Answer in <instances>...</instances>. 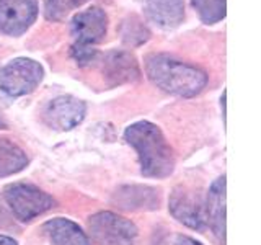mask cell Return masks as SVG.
<instances>
[{
  "mask_svg": "<svg viewBox=\"0 0 261 245\" xmlns=\"http://www.w3.org/2000/svg\"><path fill=\"white\" fill-rule=\"evenodd\" d=\"M144 67L147 77L155 87L175 96L193 98L207 85V74L202 69L170 54L152 53L145 56Z\"/></svg>",
  "mask_w": 261,
  "mask_h": 245,
  "instance_id": "obj_1",
  "label": "cell"
},
{
  "mask_svg": "<svg viewBox=\"0 0 261 245\" xmlns=\"http://www.w3.org/2000/svg\"><path fill=\"white\" fill-rule=\"evenodd\" d=\"M124 139L136 151L144 177L167 178L173 174L175 154L157 125L150 121L133 122L126 128Z\"/></svg>",
  "mask_w": 261,
  "mask_h": 245,
  "instance_id": "obj_2",
  "label": "cell"
},
{
  "mask_svg": "<svg viewBox=\"0 0 261 245\" xmlns=\"http://www.w3.org/2000/svg\"><path fill=\"white\" fill-rule=\"evenodd\" d=\"M4 200L12 214L21 223H31L56 208V200L46 191L30 183H12L5 186Z\"/></svg>",
  "mask_w": 261,
  "mask_h": 245,
  "instance_id": "obj_3",
  "label": "cell"
},
{
  "mask_svg": "<svg viewBox=\"0 0 261 245\" xmlns=\"http://www.w3.org/2000/svg\"><path fill=\"white\" fill-rule=\"evenodd\" d=\"M44 79V69L30 57H16L0 67V93L18 98L33 93Z\"/></svg>",
  "mask_w": 261,
  "mask_h": 245,
  "instance_id": "obj_4",
  "label": "cell"
},
{
  "mask_svg": "<svg viewBox=\"0 0 261 245\" xmlns=\"http://www.w3.org/2000/svg\"><path fill=\"white\" fill-rule=\"evenodd\" d=\"M88 234L96 245H137L139 231L133 220L101 211L88 217Z\"/></svg>",
  "mask_w": 261,
  "mask_h": 245,
  "instance_id": "obj_5",
  "label": "cell"
},
{
  "mask_svg": "<svg viewBox=\"0 0 261 245\" xmlns=\"http://www.w3.org/2000/svg\"><path fill=\"white\" fill-rule=\"evenodd\" d=\"M108 33V15L100 7H90L79 12L70 20V36L73 51H88L100 44Z\"/></svg>",
  "mask_w": 261,
  "mask_h": 245,
  "instance_id": "obj_6",
  "label": "cell"
},
{
  "mask_svg": "<svg viewBox=\"0 0 261 245\" xmlns=\"http://www.w3.org/2000/svg\"><path fill=\"white\" fill-rule=\"evenodd\" d=\"M87 105L73 95H61L49 102L41 113L44 125L54 131H70L85 119Z\"/></svg>",
  "mask_w": 261,
  "mask_h": 245,
  "instance_id": "obj_7",
  "label": "cell"
},
{
  "mask_svg": "<svg viewBox=\"0 0 261 245\" xmlns=\"http://www.w3.org/2000/svg\"><path fill=\"white\" fill-rule=\"evenodd\" d=\"M38 18V0H0V33L24 35Z\"/></svg>",
  "mask_w": 261,
  "mask_h": 245,
  "instance_id": "obj_8",
  "label": "cell"
},
{
  "mask_svg": "<svg viewBox=\"0 0 261 245\" xmlns=\"http://www.w3.org/2000/svg\"><path fill=\"white\" fill-rule=\"evenodd\" d=\"M101 74L108 87H118L141 79V67L136 56L124 49H111L100 59Z\"/></svg>",
  "mask_w": 261,
  "mask_h": 245,
  "instance_id": "obj_9",
  "label": "cell"
},
{
  "mask_svg": "<svg viewBox=\"0 0 261 245\" xmlns=\"http://www.w3.org/2000/svg\"><path fill=\"white\" fill-rule=\"evenodd\" d=\"M170 212L176 220H179L186 227L194 231H204L206 229V211H204V201L198 193L178 186L170 196Z\"/></svg>",
  "mask_w": 261,
  "mask_h": 245,
  "instance_id": "obj_10",
  "label": "cell"
},
{
  "mask_svg": "<svg viewBox=\"0 0 261 245\" xmlns=\"http://www.w3.org/2000/svg\"><path fill=\"white\" fill-rule=\"evenodd\" d=\"M113 203L126 211H153L159 209L160 191L147 185L121 186L114 193Z\"/></svg>",
  "mask_w": 261,
  "mask_h": 245,
  "instance_id": "obj_11",
  "label": "cell"
},
{
  "mask_svg": "<svg viewBox=\"0 0 261 245\" xmlns=\"http://www.w3.org/2000/svg\"><path fill=\"white\" fill-rule=\"evenodd\" d=\"M206 211V224L211 227L212 234L225 243V175L219 177L211 185L207 198L204 201Z\"/></svg>",
  "mask_w": 261,
  "mask_h": 245,
  "instance_id": "obj_12",
  "label": "cell"
},
{
  "mask_svg": "<svg viewBox=\"0 0 261 245\" xmlns=\"http://www.w3.org/2000/svg\"><path fill=\"white\" fill-rule=\"evenodd\" d=\"M145 15L163 30H173L185 20V0H145Z\"/></svg>",
  "mask_w": 261,
  "mask_h": 245,
  "instance_id": "obj_13",
  "label": "cell"
},
{
  "mask_svg": "<svg viewBox=\"0 0 261 245\" xmlns=\"http://www.w3.org/2000/svg\"><path fill=\"white\" fill-rule=\"evenodd\" d=\"M43 232L53 245H92L90 237L70 219L54 217L43 224Z\"/></svg>",
  "mask_w": 261,
  "mask_h": 245,
  "instance_id": "obj_14",
  "label": "cell"
},
{
  "mask_svg": "<svg viewBox=\"0 0 261 245\" xmlns=\"http://www.w3.org/2000/svg\"><path fill=\"white\" fill-rule=\"evenodd\" d=\"M28 165V155L12 139L0 137V178L12 177Z\"/></svg>",
  "mask_w": 261,
  "mask_h": 245,
  "instance_id": "obj_15",
  "label": "cell"
},
{
  "mask_svg": "<svg viewBox=\"0 0 261 245\" xmlns=\"http://www.w3.org/2000/svg\"><path fill=\"white\" fill-rule=\"evenodd\" d=\"M119 35L122 43L129 47H137L145 44L150 39L152 33L149 27L139 18L137 15H129L127 18H124L119 24Z\"/></svg>",
  "mask_w": 261,
  "mask_h": 245,
  "instance_id": "obj_16",
  "label": "cell"
},
{
  "mask_svg": "<svg viewBox=\"0 0 261 245\" xmlns=\"http://www.w3.org/2000/svg\"><path fill=\"white\" fill-rule=\"evenodd\" d=\"M191 5L206 24H216L225 18V0H191Z\"/></svg>",
  "mask_w": 261,
  "mask_h": 245,
  "instance_id": "obj_17",
  "label": "cell"
},
{
  "mask_svg": "<svg viewBox=\"0 0 261 245\" xmlns=\"http://www.w3.org/2000/svg\"><path fill=\"white\" fill-rule=\"evenodd\" d=\"M88 0H46L44 15L49 21H62L69 13L87 4Z\"/></svg>",
  "mask_w": 261,
  "mask_h": 245,
  "instance_id": "obj_18",
  "label": "cell"
},
{
  "mask_svg": "<svg viewBox=\"0 0 261 245\" xmlns=\"http://www.w3.org/2000/svg\"><path fill=\"white\" fill-rule=\"evenodd\" d=\"M155 245H202V243L183 234L168 232V234H163L160 239L155 242Z\"/></svg>",
  "mask_w": 261,
  "mask_h": 245,
  "instance_id": "obj_19",
  "label": "cell"
},
{
  "mask_svg": "<svg viewBox=\"0 0 261 245\" xmlns=\"http://www.w3.org/2000/svg\"><path fill=\"white\" fill-rule=\"evenodd\" d=\"M10 226H12V217L8 216L5 206L0 201V227H10Z\"/></svg>",
  "mask_w": 261,
  "mask_h": 245,
  "instance_id": "obj_20",
  "label": "cell"
},
{
  "mask_svg": "<svg viewBox=\"0 0 261 245\" xmlns=\"http://www.w3.org/2000/svg\"><path fill=\"white\" fill-rule=\"evenodd\" d=\"M0 245H18V243H16V240H13L12 237L0 234Z\"/></svg>",
  "mask_w": 261,
  "mask_h": 245,
  "instance_id": "obj_21",
  "label": "cell"
},
{
  "mask_svg": "<svg viewBox=\"0 0 261 245\" xmlns=\"http://www.w3.org/2000/svg\"><path fill=\"white\" fill-rule=\"evenodd\" d=\"M5 128H7V121L2 116V111H0V129H5Z\"/></svg>",
  "mask_w": 261,
  "mask_h": 245,
  "instance_id": "obj_22",
  "label": "cell"
}]
</instances>
